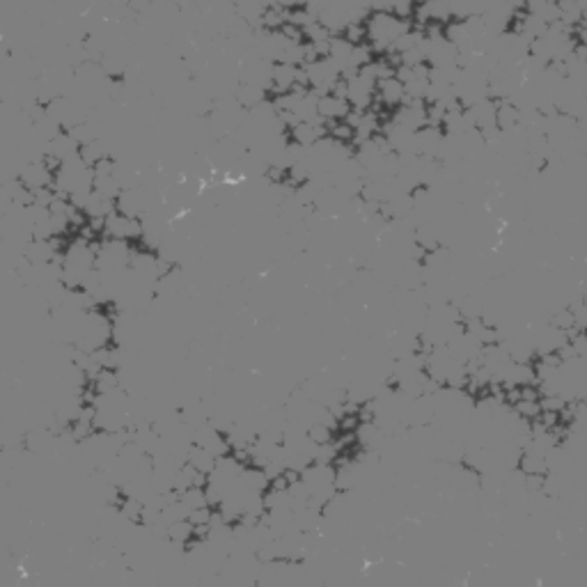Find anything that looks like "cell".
<instances>
[{"label": "cell", "instance_id": "cell-1", "mask_svg": "<svg viewBox=\"0 0 587 587\" xmlns=\"http://www.w3.org/2000/svg\"><path fill=\"white\" fill-rule=\"evenodd\" d=\"M404 33H406V24L399 17H395V14H386V12L374 14L365 28V37H370L379 48L397 44V39L404 37Z\"/></svg>", "mask_w": 587, "mask_h": 587}, {"label": "cell", "instance_id": "cell-2", "mask_svg": "<svg viewBox=\"0 0 587 587\" xmlns=\"http://www.w3.org/2000/svg\"><path fill=\"white\" fill-rule=\"evenodd\" d=\"M377 90L386 106H399L401 101L406 99V85H404L399 76H395V73L388 78H381L377 83Z\"/></svg>", "mask_w": 587, "mask_h": 587}, {"label": "cell", "instance_id": "cell-3", "mask_svg": "<svg viewBox=\"0 0 587 587\" xmlns=\"http://www.w3.org/2000/svg\"><path fill=\"white\" fill-rule=\"evenodd\" d=\"M557 7H560V19L564 24H569V28L585 19L581 0H557Z\"/></svg>", "mask_w": 587, "mask_h": 587}, {"label": "cell", "instance_id": "cell-4", "mask_svg": "<svg viewBox=\"0 0 587 587\" xmlns=\"http://www.w3.org/2000/svg\"><path fill=\"white\" fill-rule=\"evenodd\" d=\"M307 438H312L317 445L333 443V427L326 422H312V427L307 429Z\"/></svg>", "mask_w": 587, "mask_h": 587}]
</instances>
